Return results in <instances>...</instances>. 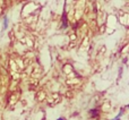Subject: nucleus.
<instances>
[{"mask_svg": "<svg viewBox=\"0 0 129 120\" xmlns=\"http://www.w3.org/2000/svg\"><path fill=\"white\" fill-rule=\"evenodd\" d=\"M8 25H9V18H8V16H5L4 22H2V29L6 31V29L8 28Z\"/></svg>", "mask_w": 129, "mask_h": 120, "instance_id": "1", "label": "nucleus"}, {"mask_svg": "<svg viewBox=\"0 0 129 120\" xmlns=\"http://www.w3.org/2000/svg\"><path fill=\"white\" fill-rule=\"evenodd\" d=\"M122 113H123V109H120V111L118 112V114H117V116L114 117L113 119H111V120H120V118L122 117Z\"/></svg>", "mask_w": 129, "mask_h": 120, "instance_id": "2", "label": "nucleus"}, {"mask_svg": "<svg viewBox=\"0 0 129 120\" xmlns=\"http://www.w3.org/2000/svg\"><path fill=\"white\" fill-rule=\"evenodd\" d=\"M57 120H66V119H64V118H62V117H61V118H58Z\"/></svg>", "mask_w": 129, "mask_h": 120, "instance_id": "3", "label": "nucleus"}, {"mask_svg": "<svg viewBox=\"0 0 129 120\" xmlns=\"http://www.w3.org/2000/svg\"><path fill=\"white\" fill-rule=\"evenodd\" d=\"M128 108H129V104H128Z\"/></svg>", "mask_w": 129, "mask_h": 120, "instance_id": "4", "label": "nucleus"}]
</instances>
